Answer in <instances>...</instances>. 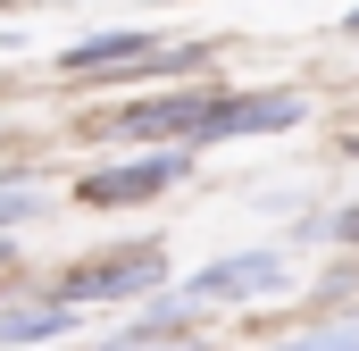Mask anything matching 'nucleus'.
<instances>
[{
    "label": "nucleus",
    "instance_id": "0eeeda50",
    "mask_svg": "<svg viewBox=\"0 0 359 351\" xmlns=\"http://www.w3.org/2000/svg\"><path fill=\"white\" fill-rule=\"evenodd\" d=\"M192 318H201V310H192L184 293H151L126 335H109V343H92V351H184L192 343Z\"/></svg>",
    "mask_w": 359,
    "mask_h": 351
},
{
    "label": "nucleus",
    "instance_id": "f257e3e1",
    "mask_svg": "<svg viewBox=\"0 0 359 351\" xmlns=\"http://www.w3.org/2000/svg\"><path fill=\"white\" fill-rule=\"evenodd\" d=\"M209 100H217V84H184V92H159V100H126L117 117H92L84 134L126 143V151H192Z\"/></svg>",
    "mask_w": 359,
    "mask_h": 351
},
{
    "label": "nucleus",
    "instance_id": "ddd939ff",
    "mask_svg": "<svg viewBox=\"0 0 359 351\" xmlns=\"http://www.w3.org/2000/svg\"><path fill=\"white\" fill-rule=\"evenodd\" d=\"M343 151H351V159H359V134H351V143H343Z\"/></svg>",
    "mask_w": 359,
    "mask_h": 351
},
{
    "label": "nucleus",
    "instance_id": "9b49d317",
    "mask_svg": "<svg viewBox=\"0 0 359 351\" xmlns=\"http://www.w3.org/2000/svg\"><path fill=\"white\" fill-rule=\"evenodd\" d=\"M326 234H334V243H343V251H359V201H343V209H334V218H326Z\"/></svg>",
    "mask_w": 359,
    "mask_h": 351
},
{
    "label": "nucleus",
    "instance_id": "7ed1b4c3",
    "mask_svg": "<svg viewBox=\"0 0 359 351\" xmlns=\"http://www.w3.org/2000/svg\"><path fill=\"white\" fill-rule=\"evenodd\" d=\"M184 176H192V151H126L109 168L76 176V201L84 209H142V201H168Z\"/></svg>",
    "mask_w": 359,
    "mask_h": 351
},
{
    "label": "nucleus",
    "instance_id": "f8f14e48",
    "mask_svg": "<svg viewBox=\"0 0 359 351\" xmlns=\"http://www.w3.org/2000/svg\"><path fill=\"white\" fill-rule=\"evenodd\" d=\"M343 34H351V42H359V8H351V17H343Z\"/></svg>",
    "mask_w": 359,
    "mask_h": 351
},
{
    "label": "nucleus",
    "instance_id": "20e7f679",
    "mask_svg": "<svg viewBox=\"0 0 359 351\" xmlns=\"http://www.w3.org/2000/svg\"><path fill=\"white\" fill-rule=\"evenodd\" d=\"M301 117H309V100L284 92V84H268V92H217L209 117H201V134H192V151H209V143H251V134H292Z\"/></svg>",
    "mask_w": 359,
    "mask_h": 351
},
{
    "label": "nucleus",
    "instance_id": "9d476101",
    "mask_svg": "<svg viewBox=\"0 0 359 351\" xmlns=\"http://www.w3.org/2000/svg\"><path fill=\"white\" fill-rule=\"evenodd\" d=\"M34 209H42V201H34V192H25V184H0V234H8V226H17V218H34Z\"/></svg>",
    "mask_w": 359,
    "mask_h": 351
},
{
    "label": "nucleus",
    "instance_id": "6e6552de",
    "mask_svg": "<svg viewBox=\"0 0 359 351\" xmlns=\"http://www.w3.org/2000/svg\"><path fill=\"white\" fill-rule=\"evenodd\" d=\"M59 335H76V310H67V301H50V293H34V301H8V310H0V351H42V343H59Z\"/></svg>",
    "mask_w": 359,
    "mask_h": 351
},
{
    "label": "nucleus",
    "instance_id": "423d86ee",
    "mask_svg": "<svg viewBox=\"0 0 359 351\" xmlns=\"http://www.w3.org/2000/svg\"><path fill=\"white\" fill-rule=\"evenodd\" d=\"M159 51V34H142V25H109V34H76L50 67L67 76V84H109V76H126L134 59H151Z\"/></svg>",
    "mask_w": 359,
    "mask_h": 351
},
{
    "label": "nucleus",
    "instance_id": "1a4fd4ad",
    "mask_svg": "<svg viewBox=\"0 0 359 351\" xmlns=\"http://www.w3.org/2000/svg\"><path fill=\"white\" fill-rule=\"evenodd\" d=\"M276 351H359V318H334V326H318V335H292V343Z\"/></svg>",
    "mask_w": 359,
    "mask_h": 351
},
{
    "label": "nucleus",
    "instance_id": "f03ea898",
    "mask_svg": "<svg viewBox=\"0 0 359 351\" xmlns=\"http://www.w3.org/2000/svg\"><path fill=\"white\" fill-rule=\"evenodd\" d=\"M159 284H168V251H159V243H126V251L76 260L50 284V301H67V310H109V301H151Z\"/></svg>",
    "mask_w": 359,
    "mask_h": 351
},
{
    "label": "nucleus",
    "instance_id": "39448f33",
    "mask_svg": "<svg viewBox=\"0 0 359 351\" xmlns=\"http://www.w3.org/2000/svg\"><path fill=\"white\" fill-rule=\"evenodd\" d=\"M292 284V260L284 251H234V260H209L184 276V301L192 310H217V301H268Z\"/></svg>",
    "mask_w": 359,
    "mask_h": 351
}]
</instances>
